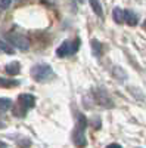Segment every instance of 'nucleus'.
Returning <instances> with one entry per match:
<instances>
[{"mask_svg":"<svg viewBox=\"0 0 146 148\" xmlns=\"http://www.w3.org/2000/svg\"><path fill=\"white\" fill-rule=\"evenodd\" d=\"M5 71H6V74H9V76H16V74L21 73V64L18 62V61H12V62H9L5 67Z\"/></svg>","mask_w":146,"mask_h":148,"instance_id":"nucleus-8","label":"nucleus"},{"mask_svg":"<svg viewBox=\"0 0 146 148\" xmlns=\"http://www.w3.org/2000/svg\"><path fill=\"white\" fill-rule=\"evenodd\" d=\"M12 3V0H0V9L2 10H6Z\"/></svg>","mask_w":146,"mask_h":148,"instance_id":"nucleus-15","label":"nucleus"},{"mask_svg":"<svg viewBox=\"0 0 146 148\" xmlns=\"http://www.w3.org/2000/svg\"><path fill=\"white\" fill-rule=\"evenodd\" d=\"M2 127H5V123H3V121H0V129H2Z\"/></svg>","mask_w":146,"mask_h":148,"instance_id":"nucleus-20","label":"nucleus"},{"mask_svg":"<svg viewBox=\"0 0 146 148\" xmlns=\"http://www.w3.org/2000/svg\"><path fill=\"white\" fill-rule=\"evenodd\" d=\"M87 129V119L84 114L78 113L77 114V123H75V129H74V133H72V142L77 147H86L87 145V139H86V132Z\"/></svg>","mask_w":146,"mask_h":148,"instance_id":"nucleus-2","label":"nucleus"},{"mask_svg":"<svg viewBox=\"0 0 146 148\" xmlns=\"http://www.w3.org/2000/svg\"><path fill=\"white\" fill-rule=\"evenodd\" d=\"M92 52H93L94 56H101L102 55V45H101L99 40H96V39L92 40Z\"/></svg>","mask_w":146,"mask_h":148,"instance_id":"nucleus-14","label":"nucleus"},{"mask_svg":"<svg viewBox=\"0 0 146 148\" xmlns=\"http://www.w3.org/2000/svg\"><path fill=\"white\" fill-rule=\"evenodd\" d=\"M124 22L128 24L130 27H134L139 22V16L131 9H124Z\"/></svg>","mask_w":146,"mask_h":148,"instance_id":"nucleus-7","label":"nucleus"},{"mask_svg":"<svg viewBox=\"0 0 146 148\" xmlns=\"http://www.w3.org/2000/svg\"><path fill=\"white\" fill-rule=\"evenodd\" d=\"M92 123H93V129H101V119L94 117Z\"/></svg>","mask_w":146,"mask_h":148,"instance_id":"nucleus-17","label":"nucleus"},{"mask_svg":"<svg viewBox=\"0 0 146 148\" xmlns=\"http://www.w3.org/2000/svg\"><path fill=\"white\" fill-rule=\"evenodd\" d=\"M6 40L10 42L16 49H19V51H22V52H25V51H28V49H30L28 39L24 34H21V33H15V31L14 33H9L6 36Z\"/></svg>","mask_w":146,"mask_h":148,"instance_id":"nucleus-5","label":"nucleus"},{"mask_svg":"<svg viewBox=\"0 0 146 148\" xmlns=\"http://www.w3.org/2000/svg\"><path fill=\"white\" fill-rule=\"evenodd\" d=\"M0 52H5V53H9L12 55L15 51H14V45H12L10 42H7L6 39H0Z\"/></svg>","mask_w":146,"mask_h":148,"instance_id":"nucleus-9","label":"nucleus"},{"mask_svg":"<svg viewBox=\"0 0 146 148\" xmlns=\"http://www.w3.org/2000/svg\"><path fill=\"white\" fill-rule=\"evenodd\" d=\"M77 2H78V3H83V2H84V0H77Z\"/></svg>","mask_w":146,"mask_h":148,"instance_id":"nucleus-21","label":"nucleus"},{"mask_svg":"<svg viewBox=\"0 0 146 148\" xmlns=\"http://www.w3.org/2000/svg\"><path fill=\"white\" fill-rule=\"evenodd\" d=\"M0 147H3V148H6V147H7V144H6V142H2V141H0Z\"/></svg>","mask_w":146,"mask_h":148,"instance_id":"nucleus-19","label":"nucleus"},{"mask_svg":"<svg viewBox=\"0 0 146 148\" xmlns=\"http://www.w3.org/2000/svg\"><path fill=\"white\" fill-rule=\"evenodd\" d=\"M112 18L117 24H123L124 22V10L121 8H115L112 10Z\"/></svg>","mask_w":146,"mask_h":148,"instance_id":"nucleus-13","label":"nucleus"},{"mask_svg":"<svg viewBox=\"0 0 146 148\" xmlns=\"http://www.w3.org/2000/svg\"><path fill=\"white\" fill-rule=\"evenodd\" d=\"M143 28H145V30H146V22H145V24H143Z\"/></svg>","mask_w":146,"mask_h":148,"instance_id":"nucleus-22","label":"nucleus"},{"mask_svg":"<svg viewBox=\"0 0 146 148\" xmlns=\"http://www.w3.org/2000/svg\"><path fill=\"white\" fill-rule=\"evenodd\" d=\"M108 148H121V145L120 144H109Z\"/></svg>","mask_w":146,"mask_h":148,"instance_id":"nucleus-18","label":"nucleus"},{"mask_svg":"<svg viewBox=\"0 0 146 148\" xmlns=\"http://www.w3.org/2000/svg\"><path fill=\"white\" fill-rule=\"evenodd\" d=\"M19 84H21L19 80H12V79L0 77V88H15V86H19Z\"/></svg>","mask_w":146,"mask_h":148,"instance_id":"nucleus-11","label":"nucleus"},{"mask_svg":"<svg viewBox=\"0 0 146 148\" xmlns=\"http://www.w3.org/2000/svg\"><path fill=\"white\" fill-rule=\"evenodd\" d=\"M30 74H31V77L39 83L50 82L55 77V73H53L52 67L49 64H46V62H40V64L33 65L31 70H30Z\"/></svg>","mask_w":146,"mask_h":148,"instance_id":"nucleus-1","label":"nucleus"},{"mask_svg":"<svg viewBox=\"0 0 146 148\" xmlns=\"http://www.w3.org/2000/svg\"><path fill=\"white\" fill-rule=\"evenodd\" d=\"M10 108H12V99H9V98H0V116H3Z\"/></svg>","mask_w":146,"mask_h":148,"instance_id":"nucleus-10","label":"nucleus"},{"mask_svg":"<svg viewBox=\"0 0 146 148\" xmlns=\"http://www.w3.org/2000/svg\"><path fill=\"white\" fill-rule=\"evenodd\" d=\"M80 45H81L80 37H75L74 40H64L62 45H60V46L56 49V55H58L59 58L71 56V55H74V53L78 52Z\"/></svg>","mask_w":146,"mask_h":148,"instance_id":"nucleus-4","label":"nucleus"},{"mask_svg":"<svg viewBox=\"0 0 146 148\" xmlns=\"http://www.w3.org/2000/svg\"><path fill=\"white\" fill-rule=\"evenodd\" d=\"M34 107H35V98L31 93H21L18 96L16 105L14 108V116L22 119V117H25L27 111L34 108Z\"/></svg>","mask_w":146,"mask_h":148,"instance_id":"nucleus-3","label":"nucleus"},{"mask_svg":"<svg viewBox=\"0 0 146 148\" xmlns=\"http://www.w3.org/2000/svg\"><path fill=\"white\" fill-rule=\"evenodd\" d=\"M16 144H18V145H24V147H30V145H31V141L27 139V138H22V139L16 141Z\"/></svg>","mask_w":146,"mask_h":148,"instance_id":"nucleus-16","label":"nucleus"},{"mask_svg":"<svg viewBox=\"0 0 146 148\" xmlns=\"http://www.w3.org/2000/svg\"><path fill=\"white\" fill-rule=\"evenodd\" d=\"M89 3H90V6H92V9H93L94 14H96L97 16L103 18V10H102V5H101L99 0H89Z\"/></svg>","mask_w":146,"mask_h":148,"instance_id":"nucleus-12","label":"nucleus"},{"mask_svg":"<svg viewBox=\"0 0 146 148\" xmlns=\"http://www.w3.org/2000/svg\"><path fill=\"white\" fill-rule=\"evenodd\" d=\"M93 95H94L96 102L99 104V105H102V107H105V108H112V107H114L112 99L108 96V92H106L105 89H102V88L96 89V92H93Z\"/></svg>","mask_w":146,"mask_h":148,"instance_id":"nucleus-6","label":"nucleus"}]
</instances>
